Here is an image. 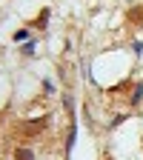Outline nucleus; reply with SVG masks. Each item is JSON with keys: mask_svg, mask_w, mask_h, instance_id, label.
Instances as JSON below:
<instances>
[{"mask_svg": "<svg viewBox=\"0 0 143 160\" xmlns=\"http://www.w3.org/2000/svg\"><path fill=\"white\" fill-rule=\"evenodd\" d=\"M14 154H17V160H34V154H32L29 149H17Z\"/></svg>", "mask_w": 143, "mask_h": 160, "instance_id": "f257e3e1", "label": "nucleus"}, {"mask_svg": "<svg viewBox=\"0 0 143 160\" xmlns=\"http://www.w3.org/2000/svg\"><path fill=\"white\" fill-rule=\"evenodd\" d=\"M14 40H17V43H23V40H29V32H26V29H20V32H14Z\"/></svg>", "mask_w": 143, "mask_h": 160, "instance_id": "f03ea898", "label": "nucleus"}, {"mask_svg": "<svg viewBox=\"0 0 143 160\" xmlns=\"http://www.w3.org/2000/svg\"><path fill=\"white\" fill-rule=\"evenodd\" d=\"M132 20H137V23H143V9H132V14H129Z\"/></svg>", "mask_w": 143, "mask_h": 160, "instance_id": "7ed1b4c3", "label": "nucleus"}, {"mask_svg": "<svg viewBox=\"0 0 143 160\" xmlns=\"http://www.w3.org/2000/svg\"><path fill=\"white\" fill-rule=\"evenodd\" d=\"M46 23H49V9H43V14L37 17V26H46Z\"/></svg>", "mask_w": 143, "mask_h": 160, "instance_id": "20e7f679", "label": "nucleus"}, {"mask_svg": "<svg viewBox=\"0 0 143 160\" xmlns=\"http://www.w3.org/2000/svg\"><path fill=\"white\" fill-rule=\"evenodd\" d=\"M26 54H34V40H26V46H23Z\"/></svg>", "mask_w": 143, "mask_h": 160, "instance_id": "39448f33", "label": "nucleus"}, {"mask_svg": "<svg viewBox=\"0 0 143 160\" xmlns=\"http://www.w3.org/2000/svg\"><path fill=\"white\" fill-rule=\"evenodd\" d=\"M140 97H143V86H137V89H135V94H132V103H137Z\"/></svg>", "mask_w": 143, "mask_h": 160, "instance_id": "423d86ee", "label": "nucleus"}]
</instances>
